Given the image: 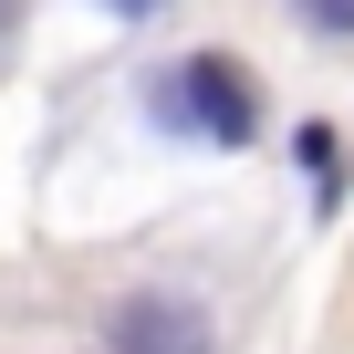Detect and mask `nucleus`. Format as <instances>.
<instances>
[{"label":"nucleus","instance_id":"f257e3e1","mask_svg":"<svg viewBox=\"0 0 354 354\" xmlns=\"http://www.w3.org/2000/svg\"><path fill=\"white\" fill-rule=\"evenodd\" d=\"M146 104H156V125H188V136H209V146H240V136L261 125V94H250V73H240L230 53H188L177 73L146 84Z\"/></svg>","mask_w":354,"mask_h":354},{"label":"nucleus","instance_id":"f03ea898","mask_svg":"<svg viewBox=\"0 0 354 354\" xmlns=\"http://www.w3.org/2000/svg\"><path fill=\"white\" fill-rule=\"evenodd\" d=\"M104 344H115V354H219V333H209V313H198L188 292H136Z\"/></svg>","mask_w":354,"mask_h":354},{"label":"nucleus","instance_id":"7ed1b4c3","mask_svg":"<svg viewBox=\"0 0 354 354\" xmlns=\"http://www.w3.org/2000/svg\"><path fill=\"white\" fill-rule=\"evenodd\" d=\"M292 156H302V177H313V198L333 209V188H344V146H333V125H302Z\"/></svg>","mask_w":354,"mask_h":354},{"label":"nucleus","instance_id":"20e7f679","mask_svg":"<svg viewBox=\"0 0 354 354\" xmlns=\"http://www.w3.org/2000/svg\"><path fill=\"white\" fill-rule=\"evenodd\" d=\"M292 11H302L313 32H344V42H354V0H292Z\"/></svg>","mask_w":354,"mask_h":354},{"label":"nucleus","instance_id":"39448f33","mask_svg":"<svg viewBox=\"0 0 354 354\" xmlns=\"http://www.w3.org/2000/svg\"><path fill=\"white\" fill-rule=\"evenodd\" d=\"M104 11H125V21H156V11H167V0H104Z\"/></svg>","mask_w":354,"mask_h":354}]
</instances>
